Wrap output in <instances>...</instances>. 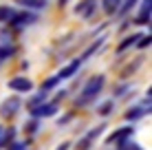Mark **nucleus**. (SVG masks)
Here are the masks:
<instances>
[{
	"instance_id": "6",
	"label": "nucleus",
	"mask_w": 152,
	"mask_h": 150,
	"mask_svg": "<svg viewBox=\"0 0 152 150\" xmlns=\"http://www.w3.org/2000/svg\"><path fill=\"white\" fill-rule=\"evenodd\" d=\"M9 89L15 91V93H29L33 89V82L29 80V77L20 75V77H13V80H9Z\"/></svg>"
},
{
	"instance_id": "18",
	"label": "nucleus",
	"mask_w": 152,
	"mask_h": 150,
	"mask_svg": "<svg viewBox=\"0 0 152 150\" xmlns=\"http://www.w3.org/2000/svg\"><path fill=\"white\" fill-rule=\"evenodd\" d=\"M117 146H119V150H141V148H139V143L130 141V137H128V139H124V141H119Z\"/></svg>"
},
{
	"instance_id": "1",
	"label": "nucleus",
	"mask_w": 152,
	"mask_h": 150,
	"mask_svg": "<svg viewBox=\"0 0 152 150\" xmlns=\"http://www.w3.org/2000/svg\"><path fill=\"white\" fill-rule=\"evenodd\" d=\"M104 82H106V80H104V75H95V77H91V80L86 82V86L82 89V95L77 97L75 104H77V106H86L88 102H93V100H95V97L99 95V93H102Z\"/></svg>"
},
{
	"instance_id": "14",
	"label": "nucleus",
	"mask_w": 152,
	"mask_h": 150,
	"mask_svg": "<svg viewBox=\"0 0 152 150\" xmlns=\"http://www.w3.org/2000/svg\"><path fill=\"white\" fill-rule=\"evenodd\" d=\"M15 9L13 7H7V4H0V22H9L13 18Z\"/></svg>"
},
{
	"instance_id": "28",
	"label": "nucleus",
	"mask_w": 152,
	"mask_h": 150,
	"mask_svg": "<svg viewBox=\"0 0 152 150\" xmlns=\"http://www.w3.org/2000/svg\"><path fill=\"white\" fill-rule=\"evenodd\" d=\"M62 2H66V0H62Z\"/></svg>"
},
{
	"instance_id": "29",
	"label": "nucleus",
	"mask_w": 152,
	"mask_h": 150,
	"mask_svg": "<svg viewBox=\"0 0 152 150\" xmlns=\"http://www.w3.org/2000/svg\"><path fill=\"white\" fill-rule=\"evenodd\" d=\"M0 132H2V130H0Z\"/></svg>"
},
{
	"instance_id": "23",
	"label": "nucleus",
	"mask_w": 152,
	"mask_h": 150,
	"mask_svg": "<svg viewBox=\"0 0 152 150\" xmlns=\"http://www.w3.org/2000/svg\"><path fill=\"white\" fill-rule=\"evenodd\" d=\"M57 82H60V77H57V75H55V77H51V80H46V82H44V86H42V91H49V89H53V86L57 84Z\"/></svg>"
},
{
	"instance_id": "11",
	"label": "nucleus",
	"mask_w": 152,
	"mask_h": 150,
	"mask_svg": "<svg viewBox=\"0 0 152 150\" xmlns=\"http://www.w3.org/2000/svg\"><path fill=\"white\" fill-rule=\"evenodd\" d=\"M15 2L24 9H33V11H40L46 7V0H15Z\"/></svg>"
},
{
	"instance_id": "12",
	"label": "nucleus",
	"mask_w": 152,
	"mask_h": 150,
	"mask_svg": "<svg viewBox=\"0 0 152 150\" xmlns=\"http://www.w3.org/2000/svg\"><path fill=\"white\" fill-rule=\"evenodd\" d=\"M145 113H150V110H145V106H134V108H130V110L126 113V119H128V121L141 119V117H143Z\"/></svg>"
},
{
	"instance_id": "15",
	"label": "nucleus",
	"mask_w": 152,
	"mask_h": 150,
	"mask_svg": "<svg viewBox=\"0 0 152 150\" xmlns=\"http://www.w3.org/2000/svg\"><path fill=\"white\" fill-rule=\"evenodd\" d=\"M13 137H15V130H13V128H9L7 132H0V148H7L9 143L13 141Z\"/></svg>"
},
{
	"instance_id": "4",
	"label": "nucleus",
	"mask_w": 152,
	"mask_h": 150,
	"mask_svg": "<svg viewBox=\"0 0 152 150\" xmlns=\"http://www.w3.org/2000/svg\"><path fill=\"white\" fill-rule=\"evenodd\" d=\"M104 128H106V126L102 124V126H95L93 130H88L86 135H84V137L80 139V141H77V150H88V148H91V143L95 141V139H97L99 135H102V132H104Z\"/></svg>"
},
{
	"instance_id": "13",
	"label": "nucleus",
	"mask_w": 152,
	"mask_h": 150,
	"mask_svg": "<svg viewBox=\"0 0 152 150\" xmlns=\"http://www.w3.org/2000/svg\"><path fill=\"white\" fill-rule=\"evenodd\" d=\"M141 38V35L139 33H132V35H128V38H124V42L121 44H119V53H121V51H126V49H130V46H132V44H137V40Z\"/></svg>"
},
{
	"instance_id": "20",
	"label": "nucleus",
	"mask_w": 152,
	"mask_h": 150,
	"mask_svg": "<svg viewBox=\"0 0 152 150\" xmlns=\"http://www.w3.org/2000/svg\"><path fill=\"white\" fill-rule=\"evenodd\" d=\"M110 110H113V100H110V102H104V104L99 106V110H97V113H99V115H108Z\"/></svg>"
},
{
	"instance_id": "5",
	"label": "nucleus",
	"mask_w": 152,
	"mask_h": 150,
	"mask_svg": "<svg viewBox=\"0 0 152 150\" xmlns=\"http://www.w3.org/2000/svg\"><path fill=\"white\" fill-rule=\"evenodd\" d=\"M20 110V100L18 97H7V100L0 104V117H13Z\"/></svg>"
},
{
	"instance_id": "25",
	"label": "nucleus",
	"mask_w": 152,
	"mask_h": 150,
	"mask_svg": "<svg viewBox=\"0 0 152 150\" xmlns=\"http://www.w3.org/2000/svg\"><path fill=\"white\" fill-rule=\"evenodd\" d=\"M102 42H104V40H97V42H95V44H93V46H91V49H88V51H86V53H84V58H88V55H91V53H93V51H97V49H99V46H102Z\"/></svg>"
},
{
	"instance_id": "8",
	"label": "nucleus",
	"mask_w": 152,
	"mask_h": 150,
	"mask_svg": "<svg viewBox=\"0 0 152 150\" xmlns=\"http://www.w3.org/2000/svg\"><path fill=\"white\" fill-rule=\"evenodd\" d=\"M97 9V0H82L80 4L75 7V13L82 15V18H91Z\"/></svg>"
},
{
	"instance_id": "17",
	"label": "nucleus",
	"mask_w": 152,
	"mask_h": 150,
	"mask_svg": "<svg viewBox=\"0 0 152 150\" xmlns=\"http://www.w3.org/2000/svg\"><path fill=\"white\" fill-rule=\"evenodd\" d=\"M119 2H121V0H104V11L106 13H115L119 9Z\"/></svg>"
},
{
	"instance_id": "3",
	"label": "nucleus",
	"mask_w": 152,
	"mask_h": 150,
	"mask_svg": "<svg viewBox=\"0 0 152 150\" xmlns=\"http://www.w3.org/2000/svg\"><path fill=\"white\" fill-rule=\"evenodd\" d=\"M35 13H29V11H15L13 13V18L9 20V24H11V27H15V29H22V27H27V24H33L35 22Z\"/></svg>"
},
{
	"instance_id": "24",
	"label": "nucleus",
	"mask_w": 152,
	"mask_h": 150,
	"mask_svg": "<svg viewBox=\"0 0 152 150\" xmlns=\"http://www.w3.org/2000/svg\"><path fill=\"white\" fill-rule=\"evenodd\" d=\"M35 130H38V119H33V121L27 124V132H29V135H33Z\"/></svg>"
},
{
	"instance_id": "16",
	"label": "nucleus",
	"mask_w": 152,
	"mask_h": 150,
	"mask_svg": "<svg viewBox=\"0 0 152 150\" xmlns=\"http://www.w3.org/2000/svg\"><path fill=\"white\" fill-rule=\"evenodd\" d=\"M13 53H15V49H13L11 44H0V62H2V60H9Z\"/></svg>"
},
{
	"instance_id": "26",
	"label": "nucleus",
	"mask_w": 152,
	"mask_h": 150,
	"mask_svg": "<svg viewBox=\"0 0 152 150\" xmlns=\"http://www.w3.org/2000/svg\"><path fill=\"white\" fill-rule=\"evenodd\" d=\"M7 148H9V150H27V143H13V141H11Z\"/></svg>"
},
{
	"instance_id": "21",
	"label": "nucleus",
	"mask_w": 152,
	"mask_h": 150,
	"mask_svg": "<svg viewBox=\"0 0 152 150\" xmlns=\"http://www.w3.org/2000/svg\"><path fill=\"white\" fill-rule=\"evenodd\" d=\"M134 2H137V0H126V2H124V7H121V9H117V11L121 13V15H126V13L130 11V9L134 7Z\"/></svg>"
},
{
	"instance_id": "9",
	"label": "nucleus",
	"mask_w": 152,
	"mask_h": 150,
	"mask_svg": "<svg viewBox=\"0 0 152 150\" xmlns=\"http://www.w3.org/2000/svg\"><path fill=\"white\" fill-rule=\"evenodd\" d=\"M80 66H82V60H73L71 64H66L64 69H60L57 77H60V80H69V77H73L77 71H80Z\"/></svg>"
},
{
	"instance_id": "7",
	"label": "nucleus",
	"mask_w": 152,
	"mask_h": 150,
	"mask_svg": "<svg viewBox=\"0 0 152 150\" xmlns=\"http://www.w3.org/2000/svg\"><path fill=\"white\" fill-rule=\"evenodd\" d=\"M132 135H134V128H132V126L117 128V130H115L113 135H108L106 143H119V141H124V139H128V137H132Z\"/></svg>"
},
{
	"instance_id": "27",
	"label": "nucleus",
	"mask_w": 152,
	"mask_h": 150,
	"mask_svg": "<svg viewBox=\"0 0 152 150\" xmlns=\"http://www.w3.org/2000/svg\"><path fill=\"white\" fill-rule=\"evenodd\" d=\"M69 146H71V143L64 141V143H60V146H57V150H69Z\"/></svg>"
},
{
	"instance_id": "22",
	"label": "nucleus",
	"mask_w": 152,
	"mask_h": 150,
	"mask_svg": "<svg viewBox=\"0 0 152 150\" xmlns=\"http://www.w3.org/2000/svg\"><path fill=\"white\" fill-rule=\"evenodd\" d=\"M137 42H139V44H137V46H139V49H145V46H150V42H152V38H150V33H148V35H141V38L137 40Z\"/></svg>"
},
{
	"instance_id": "19",
	"label": "nucleus",
	"mask_w": 152,
	"mask_h": 150,
	"mask_svg": "<svg viewBox=\"0 0 152 150\" xmlns=\"http://www.w3.org/2000/svg\"><path fill=\"white\" fill-rule=\"evenodd\" d=\"M42 102H46V95H44V93H38V95H35L33 97V100H29V110H31V108H33V106H38V104H42Z\"/></svg>"
},
{
	"instance_id": "2",
	"label": "nucleus",
	"mask_w": 152,
	"mask_h": 150,
	"mask_svg": "<svg viewBox=\"0 0 152 150\" xmlns=\"http://www.w3.org/2000/svg\"><path fill=\"white\" fill-rule=\"evenodd\" d=\"M57 113V104L55 102H42V104L31 108V117L33 119H42V117H53Z\"/></svg>"
},
{
	"instance_id": "10",
	"label": "nucleus",
	"mask_w": 152,
	"mask_h": 150,
	"mask_svg": "<svg viewBox=\"0 0 152 150\" xmlns=\"http://www.w3.org/2000/svg\"><path fill=\"white\" fill-rule=\"evenodd\" d=\"M150 7L152 0H141V9L137 15V24H150Z\"/></svg>"
}]
</instances>
